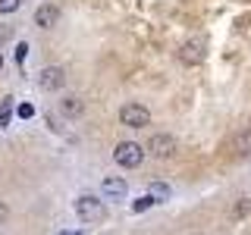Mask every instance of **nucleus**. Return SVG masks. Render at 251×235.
<instances>
[{
	"mask_svg": "<svg viewBox=\"0 0 251 235\" xmlns=\"http://www.w3.org/2000/svg\"><path fill=\"white\" fill-rule=\"evenodd\" d=\"M151 198H154V201H167V198H170V185L151 182Z\"/></svg>",
	"mask_w": 251,
	"mask_h": 235,
	"instance_id": "nucleus-12",
	"label": "nucleus"
},
{
	"mask_svg": "<svg viewBox=\"0 0 251 235\" xmlns=\"http://www.w3.org/2000/svg\"><path fill=\"white\" fill-rule=\"evenodd\" d=\"M60 107H63V113H66V116H82V110H85V104L78 97H63Z\"/></svg>",
	"mask_w": 251,
	"mask_h": 235,
	"instance_id": "nucleus-9",
	"label": "nucleus"
},
{
	"mask_svg": "<svg viewBox=\"0 0 251 235\" xmlns=\"http://www.w3.org/2000/svg\"><path fill=\"white\" fill-rule=\"evenodd\" d=\"M204 57H207V50H204V41H185L182 44V50H179V60L185 63V66H201Z\"/></svg>",
	"mask_w": 251,
	"mask_h": 235,
	"instance_id": "nucleus-5",
	"label": "nucleus"
},
{
	"mask_svg": "<svg viewBox=\"0 0 251 235\" xmlns=\"http://www.w3.org/2000/svg\"><path fill=\"white\" fill-rule=\"evenodd\" d=\"M10 119H13V97H6L3 104H0V125H10Z\"/></svg>",
	"mask_w": 251,
	"mask_h": 235,
	"instance_id": "nucleus-10",
	"label": "nucleus"
},
{
	"mask_svg": "<svg viewBox=\"0 0 251 235\" xmlns=\"http://www.w3.org/2000/svg\"><path fill=\"white\" fill-rule=\"evenodd\" d=\"M10 35H13V28H10V25H6V28H0V38H10Z\"/></svg>",
	"mask_w": 251,
	"mask_h": 235,
	"instance_id": "nucleus-19",
	"label": "nucleus"
},
{
	"mask_svg": "<svg viewBox=\"0 0 251 235\" xmlns=\"http://www.w3.org/2000/svg\"><path fill=\"white\" fill-rule=\"evenodd\" d=\"M176 147H179L176 138H173V135H163V132L148 141V151H151L157 160H167V157H173V154H176Z\"/></svg>",
	"mask_w": 251,
	"mask_h": 235,
	"instance_id": "nucleus-4",
	"label": "nucleus"
},
{
	"mask_svg": "<svg viewBox=\"0 0 251 235\" xmlns=\"http://www.w3.org/2000/svg\"><path fill=\"white\" fill-rule=\"evenodd\" d=\"M248 213H251V198H242V201L232 207L229 216H232V219H242V216H248Z\"/></svg>",
	"mask_w": 251,
	"mask_h": 235,
	"instance_id": "nucleus-11",
	"label": "nucleus"
},
{
	"mask_svg": "<svg viewBox=\"0 0 251 235\" xmlns=\"http://www.w3.org/2000/svg\"><path fill=\"white\" fill-rule=\"evenodd\" d=\"M16 113H19L22 119H31V116H35V107H31V104H19V110H16Z\"/></svg>",
	"mask_w": 251,
	"mask_h": 235,
	"instance_id": "nucleus-16",
	"label": "nucleus"
},
{
	"mask_svg": "<svg viewBox=\"0 0 251 235\" xmlns=\"http://www.w3.org/2000/svg\"><path fill=\"white\" fill-rule=\"evenodd\" d=\"M113 160L120 163L123 169H135V166H141V160H145V147L135 144V141H123V144H116Z\"/></svg>",
	"mask_w": 251,
	"mask_h": 235,
	"instance_id": "nucleus-1",
	"label": "nucleus"
},
{
	"mask_svg": "<svg viewBox=\"0 0 251 235\" xmlns=\"http://www.w3.org/2000/svg\"><path fill=\"white\" fill-rule=\"evenodd\" d=\"M57 235H88V232H57Z\"/></svg>",
	"mask_w": 251,
	"mask_h": 235,
	"instance_id": "nucleus-20",
	"label": "nucleus"
},
{
	"mask_svg": "<svg viewBox=\"0 0 251 235\" xmlns=\"http://www.w3.org/2000/svg\"><path fill=\"white\" fill-rule=\"evenodd\" d=\"M0 69H3V53H0Z\"/></svg>",
	"mask_w": 251,
	"mask_h": 235,
	"instance_id": "nucleus-21",
	"label": "nucleus"
},
{
	"mask_svg": "<svg viewBox=\"0 0 251 235\" xmlns=\"http://www.w3.org/2000/svg\"><path fill=\"white\" fill-rule=\"evenodd\" d=\"M63 82H66V75H63L60 66H47V69H41V75H38V85H41L44 91H57V88H63Z\"/></svg>",
	"mask_w": 251,
	"mask_h": 235,
	"instance_id": "nucleus-6",
	"label": "nucleus"
},
{
	"mask_svg": "<svg viewBox=\"0 0 251 235\" xmlns=\"http://www.w3.org/2000/svg\"><path fill=\"white\" fill-rule=\"evenodd\" d=\"M239 151L245 154V157H251V129L242 132V138H239Z\"/></svg>",
	"mask_w": 251,
	"mask_h": 235,
	"instance_id": "nucleus-13",
	"label": "nucleus"
},
{
	"mask_svg": "<svg viewBox=\"0 0 251 235\" xmlns=\"http://www.w3.org/2000/svg\"><path fill=\"white\" fill-rule=\"evenodd\" d=\"M75 213L82 216V223H100L104 219V201L94 194H82L75 201Z\"/></svg>",
	"mask_w": 251,
	"mask_h": 235,
	"instance_id": "nucleus-2",
	"label": "nucleus"
},
{
	"mask_svg": "<svg viewBox=\"0 0 251 235\" xmlns=\"http://www.w3.org/2000/svg\"><path fill=\"white\" fill-rule=\"evenodd\" d=\"M100 191H104L107 201H123L126 198V182H123V179H116V176H107L104 185H100Z\"/></svg>",
	"mask_w": 251,
	"mask_h": 235,
	"instance_id": "nucleus-7",
	"label": "nucleus"
},
{
	"mask_svg": "<svg viewBox=\"0 0 251 235\" xmlns=\"http://www.w3.org/2000/svg\"><path fill=\"white\" fill-rule=\"evenodd\" d=\"M57 19H60V10H57L53 3L38 6V13H35V25H41V28H53V25H57Z\"/></svg>",
	"mask_w": 251,
	"mask_h": 235,
	"instance_id": "nucleus-8",
	"label": "nucleus"
},
{
	"mask_svg": "<svg viewBox=\"0 0 251 235\" xmlns=\"http://www.w3.org/2000/svg\"><path fill=\"white\" fill-rule=\"evenodd\" d=\"M22 0H0V13H16Z\"/></svg>",
	"mask_w": 251,
	"mask_h": 235,
	"instance_id": "nucleus-15",
	"label": "nucleus"
},
{
	"mask_svg": "<svg viewBox=\"0 0 251 235\" xmlns=\"http://www.w3.org/2000/svg\"><path fill=\"white\" fill-rule=\"evenodd\" d=\"M151 204H157V201L151 198V194H145V198H138L135 204H132V210H135V213H141V210H148V207H151Z\"/></svg>",
	"mask_w": 251,
	"mask_h": 235,
	"instance_id": "nucleus-14",
	"label": "nucleus"
},
{
	"mask_svg": "<svg viewBox=\"0 0 251 235\" xmlns=\"http://www.w3.org/2000/svg\"><path fill=\"white\" fill-rule=\"evenodd\" d=\"M3 223H6V204L0 201V226H3Z\"/></svg>",
	"mask_w": 251,
	"mask_h": 235,
	"instance_id": "nucleus-18",
	"label": "nucleus"
},
{
	"mask_svg": "<svg viewBox=\"0 0 251 235\" xmlns=\"http://www.w3.org/2000/svg\"><path fill=\"white\" fill-rule=\"evenodd\" d=\"M25 53H28V44H19V47H16V63H25Z\"/></svg>",
	"mask_w": 251,
	"mask_h": 235,
	"instance_id": "nucleus-17",
	"label": "nucleus"
},
{
	"mask_svg": "<svg viewBox=\"0 0 251 235\" xmlns=\"http://www.w3.org/2000/svg\"><path fill=\"white\" fill-rule=\"evenodd\" d=\"M120 122L126 129H145V125L151 122V113H148V107H141V104H123L120 107Z\"/></svg>",
	"mask_w": 251,
	"mask_h": 235,
	"instance_id": "nucleus-3",
	"label": "nucleus"
}]
</instances>
